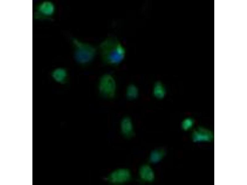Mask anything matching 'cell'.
I'll use <instances>...</instances> for the list:
<instances>
[{
  "label": "cell",
  "instance_id": "obj_1",
  "mask_svg": "<svg viewBox=\"0 0 247 185\" xmlns=\"http://www.w3.org/2000/svg\"><path fill=\"white\" fill-rule=\"evenodd\" d=\"M99 48L102 60L110 65L120 63L125 54V49L117 39L112 37L107 38L103 41Z\"/></svg>",
  "mask_w": 247,
  "mask_h": 185
},
{
  "label": "cell",
  "instance_id": "obj_2",
  "mask_svg": "<svg viewBox=\"0 0 247 185\" xmlns=\"http://www.w3.org/2000/svg\"><path fill=\"white\" fill-rule=\"evenodd\" d=\"M73 43L75 48V58L78 63L85 64L93 60L97 52L94 46L77 39H74Z\"/></svg>",
  "mask_w": 247,
  "mask_h": 185
},
{
  "label": "cell",
  "instance_id": "obj_3",
  "mask_svg": "<svg viewBox=\"0 0 247 185\" xmlns=\"http://www.w3.org/2000/svg\"><path fill=\"white\" fill-rule=\"evenodd\" d=\"M116 89L115 81L114 78L109 74L103 76L100 79L98 90L104 97L112 98L115 95Z\"/></svg>",
  "mask_w": 247,
  "mask_h": 185
},
{
  "label": "cell",
  "instance_id": "obj_4",
  "mask_svg": "<svg viewBox=\"0 0 247 185\" xmlns=\"http://www.w3.org/2000/svg\"><path fill=\"white\" fill-rule=\"evenodd\" d=\"M131 177V173L128 169L121 168L111 172L107 179L112 183L121 184L128 181Z\"/></svg>",
  "mask_w": 247,
  "mask_h": 185
},
{
  "label": "cell",
  "instance_id": "obj_5",
  "mask_svg": "<svg viewBox=\"0 0 247 185\" xmlns=\"http://www.w3.org/2000/svg\"><path fill=\"white\" fill-rule=\"evenodd\" d=\"M139 174L140 179L145 182H152L155 178L154 171L149 166L147 165H143L140 167Z\"/></svg>",
  "mask_w": 247,
  "mask_h": 185
},
{
  "label": "cell",
  "instance_id": "obj_6",
  "mask_svg": "<svg viewBox=\"0 0 247 185\" xmlns=\"http://www.w3.org/2000/svg\"><path fill=\"white\" fill-rule=\"evenodd\" d=\"M120 127L122 133L125 136L130 137L132 135V125L131 120L128 118L125 117L123 119L121 123Z\"/></svg>",
  "mask_w": 247,
  "mask_h": 185
},
{
  "label": "cell",
  "instance_id": "obj_7",
  "mask_svg": "<svg viewBox=\"0 0 247 185\" xmlns=\"http://www.w3.org/2000/svg\"><path fill=\"white\" fill-rule=\"evenodd\" d=\"M165 152L162 149H157L153 151L150 157V161L153 163H156L160 161L163 157Z\"/></svg>",
  "mask_w": 247,
  "mask_h": 185
},
{
  "label": "cell",
  "instance_id": "obj_8",
  "mask_svg": "<svg viewBox=\"0 0 247 185\" xmlns=\"http://www.w3.org/2000/svg\"><path fill=\"white\" fill-rule=\"evenodd\" d=\"M154 93L156 95L159 97H162L164 95V90L161 84H157L155 88Z\"/></svg>",
  "mask_w": 247,
  "mask_h": 185
},
{
  "label": "cell",
  "instance_id": "obj_9",
  "mask_svg": "<svg viewBox=\"0 0 247 185\" xmlns=\"http://www.w3.org/2000/svg\"><path fill=\"white\" fill-rule=\"evenodd\" d=\"M136 92V89L132 86H130L128 88L127 90V95L129 97L132 98L134 97V94H136V93L134 92Z\"/></svg>",
  "mask_w": 247,
  "mask_h": 185
}]
</instances>
